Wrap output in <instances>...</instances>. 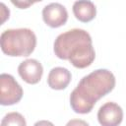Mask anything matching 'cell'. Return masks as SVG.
Segmentation results:
<instances>
[{"label":"cell","instance_id":"cell-1","mask_svg":"<svg viewBox=\"0 0 126 126\" xmlns=\"http://www.w3.org/2000/svg\"><path fill=\"white\" fill-rule=\"evenodd\" d=\"M115 87V77L107 69H97L83 77L70 94V105L79 114L90 113L98 99Z\"/></svg>","mask_w":126,"mask_h":126},{"label":"cell","instance_id":"cell-2","mask_svg":"<svg viewBox=\"0 0 126 126\" xmlns=\"http://www.w3.org/2000/svg\"><path fill=\"white\" fill-rule=\"evenodd\" d=\"M53 51L59 59L68 60L79 69L89 67L95 58L92 37L82 29H72L60 33L54 41Z\"/></svg>","mask_w":126,"mask_h":126},{"label":"cell","instance_id":"cell-3","mask_svg":"<svg viewBox=\"0 0 126 126\" xmlns=\"http://www.w3.org/2000/svg\"><path fill=\"white\" fill-rule=\"evenodd\" d=\"M1 50L12 57L31 55L36 46V36L31 29H9L0 36Z\"/></svg>","mask_w":126,"mask_h":126},{"label":"cell","instance_id":"cell-4","mask_svg":"<svg viewBox=\"0 0 126 126\" xmlns=\"http://www.w3.org/2000/svg\"><path fill=\"white\" fill-rule=\"evenodd\" d=\"M23 89L15 78L3 73L0 75V103L1 105H13L23 97Z\"/></svg>","mask_w":126,"mask_h":126},{"label":"cell","instance_id":"cell-5","mask_svg":"<svg viewBox=\"0 0 126 126\" xmlns=\"http://www.w3.org/2000/svg\"><path fill=\"white\" fill-rule=\"evenodd\" d=\"M97 120L101 126H119L123 120V110L115 102H106L99 107Z\"/></svg>","mask_w":126,"mask_h":126},{"label":"cell","instance_id":"cell-6","mask_svg":"<svg viewBox=\"0 0 126 126\" xmlns=\"http://www.w3.org/2000/svg\"><path fill=\"white\" fill-rule=\"evenodd\" d=\"M43 22L50 28H59L66 24L68 20V12L60 3H50L42 9Z\"/></svg>","mask_w":126,"mask_h":126},{"label":"cell","instance_id":"cell-7","mask_svg":"<svg viewBox=\"0 0 126 126\" xmlns=\"http://www.w3.org/2000/svg\"><path fill=\"white\" fill-rule=\"evenodd\" d=\"M18 73L26 83L35 85L42 77L43 68L41 63L36 59H27L18 66Z\"/></svg>","mask_w":126,"mask_h":126},{"label":"cell","instance_id":"cell-8","mask_svg":"<svg viewBox=\"0 0 126 126\" xmlns=\"http://www.w3.org/2000/svg\"><path fill=\"white\" fill-rule=\"evenodd\" d=\"M72 79L70 71L63 67H55L50 70L47 77V84L52 90L61 91L68 87Z\"/></svg>","mask_w":126,"mask_h":126},{"label":"cell","instance_id":"cell-9","mask_svg":"<svg viewBox=\"0 0 126 126\" xmlns=\"http://www.w3.org/2000/svg\"><path fill=\"white\" fill-rule=\"evenodd\" d=\"M73 13L77 20L82 23H89L95 18L96 8L92 1H76L73 4Z\"/></svg>","mask_w":126,"mask_h":126},{"label":"cell","instance_id":"cell-10","mask_svg":"<svg viewBox=\"0 0 126 126\" xmlns=\"http://www.w3.org/2000/svg\"><path fill=\"white\" fill-rule=\"evenodd\" d=\"M1 126H27V122L21 113L9 112L2 118Z\"/></svg>","mask_w":126,"mask_h":126},{"label":"cell","instance_id":"cell-11","mask_svg":"<svg viewBox=\"0 0 126 126\" xmlns=\"http://www.w3.org/2000/svg\"><path fill=\"white\" fill-rule=\"evenodd\" d=\"M0 8H1V17H2V20H1V25L7 20L9 19V15H10V11L9 9L6 8L5 4L4 3H0Z\"/></svg>","mask_w":126,"mask_h":126},{"label":"cell","instance_id":"cell-12","mask_svg":"<svg viewBox=\"0 0 126 126\" xmlns=\"http://www.w3.org/2000/svg\"><path fill=\"white\" fill-rule=\"evenodd\" d=\"M66 126H90L85 120L82 119H71L67 122Z\"/></svg>","mask_w":126,"mask_h":126},{"label":"cell","instance_id":"cell-13","mask_svg":"<svg viewBox=\"0 0 126 126\" xmlns=\"http://www.w3.org/2000/svg\"><path fill=\"white\" fill-rule=\"evenodd\" d=\"M12 3L16 6H18L20 9H25L27 7H29L30 5H32V2H18V1H12Z\"/></svg>","mask_w":126,"mask_h":126},{"label":"cell","instance_id":"cell-14","mask_svg":"<svg viewBox=\"0 0 126 126\" xmlns=\"http://www.w3.org/2000/svg\"><path fill=\"white\" fill-rule=\"evenodd\" d=\"M33 126H54V124L47 120H39L33 124Z\"/></svg>","mask_w":126,"mask_h":126}]
</instances>
